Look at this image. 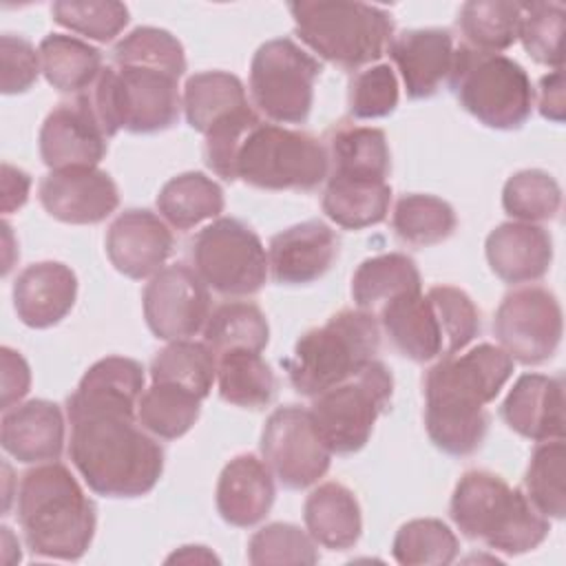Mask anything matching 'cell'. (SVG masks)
<instances>
[{"label": "cell", "instance_id": "cell-1", "mask_svg": "<svg viewBox=\"0 0 566 566\" xmlns=\"http://www.w3.org/2000/svg\"><path fill=\"white\" fill-rule=\"evenodd\" d=\"M144 369L126 356L93 363L66 398L69 458L88 489L104 497H139L164 473V449L137 420Z\"/></svg>", "mask_w": 566, "mask_h": 566}, {"label": "cell", "instance_id": "cell-2", "mask_svg": "<svg viewBox=\"0 0 566 566\" xmlns=\"http://www.w3.org/2000/svg\"><path fill=\"white\" fill-rule=\"evenodd\" d=\"M513 374V358L497 345L480 343L438 360L422 380L429 440L449 455L475 453L489 429L486 402Z\"/></svg>", "mask_w": 566, "mask_h": 566}, {"label": "cell", "instance_id": "cell-3", "mask_svg": "<svg viewBox=\"0 0 566 566\" xmlns=\"http://www.w3.org/2000/svg\"><path fill=\"white\" fill-rule=\"evenodd\" d=\"M18 522L33 555L80 559L95 535V504L62 462L24 471L18 486Z\"/></svg>", "mask_w": 566, "mask_h": 566}, {"label": "cell", "instance_id": "cell-4", "mask_svg": "<svg viewBox=\"0 0 566 566\" xmlns=\"http://www.w3.org/2000/svg\"><path fill=\"white\" fill-rule=\"evenodd\" d=\"M449 513L460 533L480 539L504 555H522L537 548L551 531L522 489L509 486L504 478L471 469L458 480Z\"/></svg>", "mask_w": 566, "mask_h": 566}, {"label": "cell", "instance_id": "cell-5", "mask_svg": "<svg viewBox=\"0 0 566 566\" xmlns=\"http://www.w3.org/2000/svg\"><path fill=\"white\" fill-rule=\"evenodd\" d=\"M380 349V325L363 310H340L321 327L307 329L285 358L292 387L314 398L352 378L369 365Z\"/></svg>", "mask_w": 566, "mask_h": 566}, {"label": "cell", "instance_id": "cell-6", "mask_svg": "<svg viewBox=\"0 0 566 566\" xmlns=\"http://www.w3.org/2000/svg\"><path fill=\"white\" fill-rule=\"evenodd\" d=\"M287 9L301 42L347 71L380 60L396 29L387 9L367 2L301 0Z\"/></svg>", "mask_w": 566, "mask_h": 566}, {"label": "cell", "instance_id": "cell-7", "mask_svg": "<svg viewBox=\"0 0 566 566\" xmlns=\"http://www.w3.org/2000/svg\"><path fill=\"white\" fill-rule=\"evenodd\" d=\"M447 82L460 106L489 128L513 130L531 117L533 84L513 57L460 44Z\"/></svg>", "mask_w": 566, "mask_h": 566}, {"label": "cell", "instance_id": "cell-8", "mask_svg": "<svg viewBox=\"0 0 566 566\" xmlns=\"http://www.w3.org/2000/svg\"><path fill=\"white\" fill-rule=\"evenodd\" d=\"M106 133H159L177 124L181 111L179 80L144 66H104L86 91Z\"/></svg>", "mask_w": 566, "mask_h": 566}, {"label": "cell", "instance_id": "cell-9", "mask_svg": "<svg viewBox=\"0 0 566 566\" xmlns=\"http://www.w3.org/2000/svg\"><path fill=\"white\" fill-rule=\"evenodd\" d=\"M327 172V150L314 135L261 119L234 157V179L261 190H314Z\"/></svg>", "mask_w": 566, "mask_h": 566}, {"label": "cell", "instance_id": "cell-10", "mask_svg": "<svg viewBox=\"0 0 566 566\" xmlns=\"http://www.w3.org/2000/svg\"><path fill=\"white\" fill-rule=\"evenodd\" d=\"M394 394V376L385 363L371 360L352 378L312 398L310 413L332 453L360 451L376 420L387 411Z\"/></svg>", "mask_w": 566, "mask_h": 566}, {"label": "cell", "instance_id": "cell-11", "mask_svg": "<svg viewBox=\"0 0 566 566\" xmlns=\"http://www.w3.org/2000/svg\"><path fill=\"white\" fill-rule=\"evenodd\" d=\"M192 270L223 296L256 294L270 272L259 234L234 217H219L201 228L192 241Z\"/></svg>", "mask_w": 566, "mask_h": 566}, {"label": "cell", "instance_id": "cell-12", "mask_svg": "<svg viewBox=\"0 0 566 566\" xmlns=\"http://www.w3.org/2000/svg\"><path fill=\"white\" fill-rule=\"evenodd\" d=\"M321 62L290 38L263 42L250 64L254 106L276 124H303L314 104Z\"/></svg>", "mask_w": 566, "mask_h": 566}, {"label": "cell", "instance_id": "cell-13", "mask_svg": "<svg viewBox=\"0 0 566 566\" xmlns=\"http://www.w3.org/2000/svg\"><path fill=\"white\" fill-rule=\"evenodd\" d=\"M261 455L281 486L298 491L316 484L332 464L310 409L285 405L274 409L261 431Z\"/></svg>", "mask_w": 566, "mask_h": 566}, {"label": "cell", "instance_id": "cell-14", "mask_svg": "<svg viewBox=\"0 0 566 566\" xmlns=\"http://www.w3.org/2000/svg\"><path fill=\"white\" fill-rule=\"evenodd\" d=\"M564 321L557 296L539 285L509 292L493 318V334L502 349L522 365L553 358L562 343Z\"/></svg>", "mask_w": 566, "mask_h": 566}, {"label": "cell", "instance_id": "cell-15", "mask_svg": "<svg viewBox=\"0 0 566 566\" xmlns=\"http://www.w3.org/2000/svg\"><path fill=\"white\" fill-rule=\"evenodd\" d=\"M144 318L161 340H184L203 332L210 316L208 285L186 263L161 268L144 287Z\"/></svg>", "mask_w": 566, "mask_h": 566}, {"label": "cell", "instance_id": "cell-16", "mask_svg": "<svg viewBox=\"0 0 566 566\" xmlns=\"http://www.w3.org/2000/svg\"><path fill=\"white\" fill-rule=\"evenodd\" d=\"M106 133L88 93L57 104L40 128V157L51 170L95 168L106 155Z\"/></svg>", "mask_w": 566, "mask_h": 566}, {"label": "cell", "instance_id": "cell-17", "mask_svg": "<svg viewBox=\"0 0 566 566\" xmlns=\"http://www.w3.org/2000/svg\"><path fill=\"white\" fill-rule=\"evenodd\" d=\"M42 208L62 223L93 226L119 206V190L106 170L62 168L51 170L38 188Z\"/></svg>", "mask_w": 566, "mask_h": 566}, {"label": "cell", "instance_id": "cell-18", "mask_svg": "<svg viewBox=\"0 0 566 566\" xmlns=\"http://www.w3.org/2000/svg\"><path fill=\"white\" fill-rule=\"evenodd\" d=\"M104 245L111 265L119 274L142 281L155 276L166 265L175 239L159 214L130 208L108 226Z\"/></svg>", "mask_w": 566, "mask_h": 566}, {"label": "cell", "instance_id": "cell-19", "mask_svg": "<svg viewBox=\"0 0 566 566\" xmlns=\"http://www.w3.org/2000/svg\"><path fill=\"white\" fill-rule=\"evenodd\" d=\"M336 256L338 237L318 219L281 230L270 239L268 248L270 272L281 285H307L321 279Z\"/></svg>", "mask_w": 566, "mask_h": 566}, {"label": "cell", "instance_id": "cell-20", "mask_svg": "<svg viewBox=\"0 0 566 566\" xmlns=\"http://www.w3.org/2000/svg\"><path fill=\"white\" fill-rule=\"evenodd\" d=\"M405 91L411 99H427L449 80L453 64V38L444 29H407L387 46Z\"/></svg>", "mask_w": 566, "mask_h": 566}, {"label": "cell", "instance_id": "cell-21", "mask_svg": "<svg viewBox=\"0 0 566 566\" xmlns=\"http://www.w3.org/2000/svg\"><path fill=\"white\" fill-rule=\"evenodd\" d=\"M500 416L522 438L535 442L564 438V380L522 374L506 394Z\"/></svg>", "mask_w": 566, "mask_h": 566}, {"label": "cell", "instance_id": "cell-22", "mask_svg": "<svg viewBox=\"0 0 566 566\" xmlns=\"http://www.w3.org/2000/svg\"><path fill=\"white\" fill-rule=\"evenodd\" d=\"M77 276L60 261L27 265L13 281V307L18 318L33 329L57 325L75 305Z\"/></svg>", "mask_w": 566, "mask_h": 566}, {"label": "cell", "instance_id": "cell-23", "mask_svg": "<svg viewBox=\"0 0 566 566\" xmlns=\"http://www.w3.org/2000/svg\"><path fill=\"white\" fill-rule=\"evenodd\" d=\"M2 449L24 464L51 462L64 449V416L51 400H27L4 409L0 420Z\"/></svg>", "mask_w": 566, "mask_h": 566}, {"label": "cell", "instance_id": "cell-24", "mask_svg": "<svg viewBox=\"0 0 566 566\" xmlns=\"http://www.w3.org/2000/svg\"><path fill=\"white\" fill-rule=\"evenodd\" d=\"M491 272L509 283H531L542 279L553 261V239L537 223L504 221L493 228L484 243Z\"/></svg>", "mask_w": 566, "mask_h": 566}, {"label": "cell", "instance_id": "cell-25", "mask_svg": "<svg viewBox=\"0 0 566 566\" xmlns=\"http://www.w3.org/2000/svg\"><path fill=\"white\" fill-rule=\"evenodd\" d=\"M274 475L252 453L234 455L217 482V511L223 522L248 528L259 524L274 504Z\"/></svg>", "mask_w": 566, "mask_h": 566}, {"label": "cell", "instance_id": "cell-26", "mask_svg": "<svg viewBox=\"0 0 566 566\" xmlns=\"http://www.w3.org/2000/svg\"><path fill=\"white\" fill-rule=\"evenodd\" d=\"M380 327L391 345L413 363L444 358V334L440 316L422 290L396 296L378 312Z\"/></svg>", "mask_w": 566, "mask_h": 566}, {"label": "cell", "instance_id": "cell-27", "mask_svg": "<svg viewBox=\"0 0 566 566\" xmlns=\"http://www.w3.org/2000/svg\"><path fill=\"white\" fill-rule=\"evenodd\" d=\"M303 520L310 537L329 551L352 548L363 533L360 504L340 482L318 484L303 504Z\"/></svg>", "mask_w": 566, "mask_h": 566}, {"label": "cell", "instance_id": "cell-28", "mask_svg": "<svg viewBox=\"0 0 566 566\" xmlns=\"http://www.w3.org/2000/svg\"><path fill=\"white\" fill-rule=\"evenodd\" d=\"M391 186L376 179L329 175L323 192V212L345 230H363L387 219Z\"/></svg>", "mask_w": 566, "mask_h": 566}, {"label": "cell", "instance_id": "cell-29", "mask_svg": "<svg viewBox=\"0 0 566 566\" xmlns=\"http://www.w3.org/2000/svg\"><path fill=\"white\" fill-rule=\"evenodd\" d=\"M248 106L243 82L232 73L201 71L186 80L181 108L190 128L201 135Z\"/></svg>", "mask_w": 566, "mask_h": 566}, {"label": "cell", "instance_id": "cell-30", "mask_svg": "<svg viewBox=\"0 0 566 566\" xmlns=\"http://www.w3.org/2000/svg\"><path fill=\"white\" fill-rule=\"evenodd\" d=\"M422 290L418 265L402 252H387L365 259L352 276V298L363 312H380L400 294Z\"/></svg>", "mask_w": 566, "mask_h": 566}, {"label": "cell", "instance_id": "cell-31", "mask_svg": "<svg viewBox=\"0 0 566 566\" xmlns=\"http://www.w3.org/2000/svg\"><path fill=\"white\" fill-rule=\"evenodd\" d=\"M38 53L46 82L60 93H86L104 69L102 53L75 35L49 33Z\"/></svg>", "mask_w": 566, "mask_h": 566}, {"label": "cell", "instance_id": "cell-32", "mask_svg": "<svg viewBox=\"0 0 566 566\" xmlns=\"http://www.w3.org/2000/svg\"><path fill=\"white\" fill-rule=\"evenodd\" d=\"M327 157L332 161V175L336 177L387 181L391 170L387 137L380 128L371 126H338L329 135Z\"/></svg>", "mask_w": 566, "mask_h": 566}, {"label": "cell", "instance_id": "cell-33", "mask_svg": "<svg viewBox=\"0 0 566 566\" xmlns=\"http://www.w3.org/2000/svg\"><path fill=\"white\" fill-rule=\"evenodd\" d=\"M223 206L226 199L221 186L197 170L168 179L157 195L161 219L177 230H190L206 219L219 217Z\"/></svg>", "mask_w": 566, "mask_h": 566}, {"label": "cell", "instance_id": "cell-34", "mask_svg": "<svg viewBox=\"0 0 566 566\" xmlns=\"http://www.w3.org/2000/svg\"><path fill=\"white\" fill-rule=\"evenodd\" d=\"M217 358V385L223 402L243 409H263L276 396L272 367L259 352L230 349Z\"/></svg>", "mask_w": 566, "mask_h": 566}, {"label": "cell", "instance_id": "cell-35", "mask_svg": "<svg viewBox=\"0 0 566 566\" xmlns=\"http://www.w3.org/2000/svg\"><path fill=\"white\" fill-rule=\"evenodd\" d=\"M201 413V398L172 382H153L137 402L139 424L161 440L181 438Z\"/></svg>", "mask_w": 566, "mask_h": 566}, {"label": "cell", "instance_id": "cell-36", "mask_svg": "<svg viewBox=\"0 0 566 566\" xmlns=\"http://www.w3.org/2000/svg\"><path fill=\"white\" fill-rule=\"evenodd\" d=\"M270 340L265 314L248 301H230L210 312L203 327V343L219 356L230 349L263 352Z\"/></svg>", "mask_w": 566, "mask_h": 566}, {"label": "cell", "instance_id": "cell-37", "mask_svg": "<svg viewBox=\"0 0 566 566\" xmlns=\"http://www.w3.org/2000/svg\"><path fill=\"white\" fill-rule=\"evenodd\" d=\"M522 2L509 0H469L460 7L458 27L467 38V46L500 53L513 46L520 33Z\"/></svg>", "mask_w": 566, "mask_h": 566}, {"label": "cell", "instance_id": "cell-38", "mask_svg": "<svg viewBox=\"0 0 566 566\" xmlns=\"http://www.w3.org/2000/svg\"><path fill=\"white\" fill-rule=\"evenodd\" d=\"M391 226L396 234L416 248H429L447 241L458 226L455 210L440 197L411 192L396 201Z\"/></svg>", "mask_w": 566, "mask_h": 566}, {"label": "cell", "instance_id": "cell-39", "mask_svg": "<svg viewBox=\"0 0 566 566\" xmlns=\"http://www.w3.org/2000/svg\"><path fill=\"white\" fill-rule=\"evenodd\" d=\"M150 378L153 382L179 385L203 400L217 380V358L206 343L170 340L153 358Z\"/></svg>", "mask_w": 566, "mask_h": 566}, {"label": "cell", "instance_id": "cell-40", "mask_svg": "<svg viewBox=\"0 0 566 566\" xmlns=\"http://www.w3.org/2000/svg\"><path fill=\"white\" fill-rule=\"evenodd\" d=\"M524 495L544 515L562 520L566 513V447L564 440L539 442L524 473Z\"/></svg>", "mask_w": 566, "mask_h": 566}, {"label": "cell", "instance_id": "cell-41", "mask_svg": "<svg viewBox=\"0 0 566 566\" xmlns=\"http://www.w3.org/2000/svg\"><path fill=\"white\" fill-rule=\"evenodd\" d=\"M458 551L455 533L436 517L409 520L391 544V555L402 566H444L458 557Z\"/></svg>", "mask_w": 566, "mask_h": 566}, {"label": "cell", "instance_id": "cell-42", "mask_svg": "<svg viewBox=\"0 0 566 566\" xmlns=\"http://www.w3.org/2000/svg\"><path fill=\"white\" fill-rule=\"evenodd\" d=\"M502 208L515 221H551L562 208V188L546 170L526 168L506 179L502 188Z\"/></svg>", "mask_w": 566, "mask_h": 566}, {"label": "cell", "instance_id": "cell-43", "mask_svg": "<svg viewBox=\"0 0 566 566\" xmlns=\"http://www.w3.org/2000/svg\"><path fill=\"white\" fill-rule=\"evenodd\" d=\"M113 64L155 69L179 80L186 73V53L170 31L137 27L113 46Z\"/></svg>", "mask_w": 566, "mask_h": 566}, {"label": "cell", "instance_id": "cell-44", "mask_svg": "<svg viewBox=\"0 0 566 566\" xmlns=\"http://www.w3.org/2000/svg\"><path fill=\"white\" fill-rule=\"evenodd\" d=\"M53 20L95 42L115 40L128 24V7L115 0H57L51 4Z\"/></svg>", "mask_w": 566, "mask_h": 566}, {"label": "cell", "instance_id": "cell-45", "mask_svg": "<svg viewBox=\"0 0 566 566\" xmlns=\"http://www.w3.org/2000/svg\"><path fill=\"white\" fill-rule=\"evenodd\" d=\"M564 7L559 2H522L520 33L524 51L544 66L562 69V35H564Z\"/></svg>", "mask_w": 566, "mask_h": 566}, {"label": "cell", "instance_id": "cell-46", "mask_svg": "<svg viewBox=\"0 0 566 566\" xmlns=\"http://www.w3.org/2000/svg\"><path fill=\"white\" fill-rule=\"evenodd\" d=\"M248 559L263 564H316L318 553L310 533L287 522H272L259 528L248 542Z\"/></svg>", "mask_w": 566, "mask_h": 566}, {"label": "cell", "instance_id": "cell-47", "mask_svg": "<svg viewBox=\"0 0 566 566\" xmlns=\"http://www.w3.org/2000/svg\"><path fill=\"white\" fill-rule=\"evenodd\" d=\"M427 296L440 316L444 356L462 352L480 332V310L464 290L453 285H433L427 290Z\"/></svg>", "mask_w": 566, "mask_h": 566}, {"label": "cell", "instance_id": "cell-48", "mask_svg": "<svg viewBox=\"0 0 566 566\" xmlns=\"http://www.w3.org/2000/svg\"><path fill=\"white\" fill-rule=\"evenodd\" d=\"M398 77L389 64L360 71L349 84V115L356 119L387 117L398 106Z\"/></svg>", "mask_w": 566, "mask_h": 566}, {"label": "cell", "instance_id": "cell-49", "mask_svg": "<svg viewBox=\"0 0 566 566\" xmlns=\"http://www.w3.org/2000/svg\"><path fill=\"white\" fill-rule=\"evenodd\" d=\"M259 122V115L248 106L228 119L212 126L206 137V164L208 168L226 181H234V157L239 144L248 130Z\"/></svg>", "mask_w": 566, "mask_h": 566}, {"label": "cell", "instance_id": "cell-50", "mask_svg": "<svg viewBox=\"0 0 566 566\" xmlns=\"http://www.w3.org/2000/svg\"><path fill=\"white\" fill-rule=\"evenodd\" d=\"M40 69V53L27 38L13 33L0 38V88L4 95L29 91Z\"/></svg>", "mask_w": 566, "mask_h": 566}, {"label": "cell", "instance_id": "cell-51", "mask_svg": "<svg viewBox=\"0 0 566 566\" xmlns=\"http://www.w3.org/2000/svg\"><path fill=\"white\" fill-rule=\"evenodd\" d=\"M2 360V409L18 405L31 387V369L20 352L11 347L0 349Z\"/></svg>", "mask_w": 566, "mask_h": 566}, {"label": "cell", "instance_id": "cell-52", "mask_svg": "<svg viewBox=\"0 0 566 566\" xmlns=\"http://www.w3.org/2000/svg\"><path fill=\"white\" fill-rule=\"evenodd\" d=\"M539 113L544 119L562 124L566 117V97H564V71L555 69L553 73L539 80Z\"/></svg>", "mask_w": 566, "mask_h": 566}, {"label": "cell", "instance_id": "cell-53", "mask_svg": "<svg viewBox=\"0 0 566 566\" xmlns=\"http://www.w3.org/2000/svg\"><path fill=\"white\" fill-rule=\"evenodd\" d=\"M31 179L24 170H18L9 164L2 166V212L9 214L18 208H22L29 199Z\"/></svg>", "mask_w": 566, "mask_h": 566}, {"label": "cell", "instance_id": "cell-54", "mask_svg": "<svg viewBox=\"0 0 566 566\" xmlns=\"http://www.w3.org/2000/svg\"><path fill=\"white\" fill-rule=\"evenodd\" d=\"M170 562H184V564H192V562H219L214 557V553H210L206 546H181L179 551H175L168 559Z\"/></svg>", "mask_w": 566, "mask_h": 566}]
</instances>
